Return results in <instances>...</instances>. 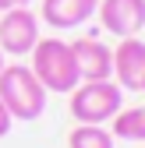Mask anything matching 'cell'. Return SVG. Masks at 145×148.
I'll list each match as a JSON object with an SVG mask.
<instances>
[{"label":"cell","instance_id":"obj_7","mask_svg":"<svg viewBox=\"0 0 145 148\" xmlns=\"http://www.w3.org/2000/svg\"><path fill=\"white\" fill-rule=\"evenodd\" d=\"M142 74H145V42L138 35H128L113 49V81L124 92H142Z\"/></svg>","mask_w":145,"mask_h":148},{"label":"cell","instance_id":"obj_13","mask_svg":"<svg viewBox=\"0 0 145 148\" xmlns=\"http://www.w3.org/2000/svg\"><path fill=\"white\" fill-rule=\"evenodd\" d=\"M4 64H7V60H4V49H0V67H4Z\"/></svg>","mask_w":145,"mask_h":148},{"label":"cell","instance_id":"obj_5","mask_svg":"<svg viewBox=\"0 0 145 148\" xmlns=\"http://www.w3.org/2000/svg\"><path fill=\"white\" fill-rule=\"evenodd\" d=\"M99 21L117 39L138 35L145 28V0H99Z\"/></svg>","mask_w":145,"mask_h":148},{"label":"cell","instance_id":"obj_2","mask_svg":"<svg viewBox=\"0 0 145 148\" xmlns=\"http://www.w3.org/2000/svg\"><path fill=\"white\" fill-rule=\"evenodd\" d=\"M32 74L43 81L46 92H71L81 81L71 42L64 39H39L32 46Z\"/></svg>","mask_w":145,"mask_h":148},{"label":"cell","instance_id":"obj_6","mask_svg":"<svg viewBox=\"0 0 145 148\" xmlns=\"http://www.w3.org/2000/svg\"><path fill=\"white\" fill-rule=\"evenodd\" d=\"M71 53H75V64L81 81H103V78H113V49L99 42L96 35H81V39L71 42Z\"/></svg>","mask_w":145,"mask_h":148},{"label":"cell","instance_id":"obj_11","mask_svg":"<svg viewBox=\"0 0 145 148\" xmlns=\"http://www.w3.org/2000/svg\"><path fill=\"white\" fill-rule=\"evenodd\" d=\"M7 131H11V113H7V106L0 102V138H4Z\"/></svg>","mask_w":145,"mask_h":148},{"label":"cell","instance_id":"obj_9","mask_svg":"<svg viewBox=\"0 0 145 148\" xmlns=\"http://www.w3.org/2000/svg\"><path fill=\"white\" fill-rule=\"evenodd\" d=\"M113 123V138L120 141H145V106H131V109H117L110 116Z\"/></svg>","mask_w":145,"mask_h":148},{"label":"cell","instance_id":"obj_10","mask_svg":"<svg viewBox=\"0 0 145 148\" xmlns=\"http://www.w3.org/2000/svg\"><path fill=\"white\" fill-rule=\"evenodd\" d=\"M67 145L71 148H113V134L99 123H81V127L71 131Z\"/></svg>","mask_w":145,"mask_h":148},{"label":"cell","instance_id":"obj_1","mask_svg":"<svg viewBox=\"0 0 145 148\" xmlns=\"http://www.w3.org/2000/svg\"><path fill=\"white\" fill-rule=\"evenodd\" d=\"M0 102L7 106L11 120H39L46 109V88L25 64L0 67Z\"/></svg>","mask_w":145,"mask_h":148},{"label":"cell","instance_id":"obj_8","mask_svg":"<svg viewBox=\"0 0 145 148\" xmlns=\"http://www.w3.org/2000/svg\"><path fill=\"white\" fill-rule=\"evenodd\" d=\"M96 7L99 0H43L39 14L50 28H78L96 14Z\"/></svg>","mask_w":145,"mask_h":148},{"label":"cell","instance_id":"obj_14","mask_svg":"<svg viewBox=\"0 0 145 148\" xmlns=\"http://www.w3.org/2000/svg\"><path fill=\"white\" fill-rule=\"evenodd\" d=\"M142 92H145V74H142Z\"/></svg>","mask_w":145,"mask_h":148},{"label":"cell","instance_id":"obj_12","mask_svg":"<svg viewBox=\"0 0 145 148\" xmlns=\"http://www.w3.org/2000/svg\"><path fill=\"white\" fill-rule=\"evenodd\" d=\"M32 0H0V14L4 11H14V7H28Z\"/></svg>","mask_w":145,"mask_h":148},{"label":"cell","instance_id":"obj_4","mask_svg":"<svg viewBox=\"0 0 145 148\" xmlns=\"http://www.w3.org/2000/svg\"><path fill=\"white\" fill-rule=\"evenodd\" d=\"M35 42H39V18L28 7L4 11V18H0V49L11 53V57H25V53H32Z\"/></svg>","mask_w":145,"mask_h":148},{"label":"cell","instance_id":"obj_3","mask_svg":"<svg viewBox=\"0 0 145 148\" xmlns=\"http://www.w3.org/2000/svg\"><path fill=\"white\" fill-rule=\"evenodd\" d=\"M124 102V88L110 78L103 81H78L71 88V116L78 123H106Z\"/></svg>","mask_w":145,"mask_h":148}]
</instances>
